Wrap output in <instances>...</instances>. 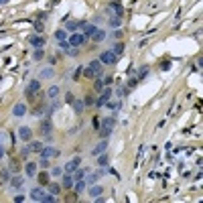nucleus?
<instances>
[{
	"label": "nucleus",
	"mask_w": 203,
	"mask_h": 203,
	"mask_svg": "<svg viewBox=\"0 0 203 203\" xmlns=\"http://www.w3.org/2000/svg\"><path fill=\"white\" fill-rule=\"evenodd\" d=\"M83 75L85 77H102V61L100 59L89 63V65L83 69Z\"/></svg>",
	"instance_id": "nucleus-1"
},
{
	"label": "nucleus",
	"mask_w": 203,
	"mask_h": 203,
	"mask_svg": "<svg viewBox=\"0 0 203 203\" xmlns=\"http://www.w3.org/2000/svg\"><path fill=\"white\" fill-rule=\"evenodd\" d=\"M85 39H88V37H85V35H81V33H71L67 41H69V45H71V47H81L85 43Z\"/></svg>",
	"instance_id": "nucleus-2"
},
{
	"label": "nucleus",
	"mask_w": 203,
	"mask_h": 203,
	"mask_svg": "<svg viewBox=\"0 0 203 203\" xmlns=\"http://www.w3.org/2000/svg\"><path fill=\"white\" fill-rule=\"evenodd\" d=\"M104 175H106V167H102L100 171H92L89 175H85V177H88V179H85V183L93 185V183H98V179H102Z\"/></svg>",
	"instance_id": "nucleus-3"
},
{
	"label": "nucleus",
	"mask_w": 203,
	"mask_h": 203,
	"mask_svg": "<svg viewBox=\"0 0 203 203\" xmlns=\"http://www.w3.org/2000/svg\"><path fill=\"white\" fill-rule=\"evenodd\" d=\"M39 89H41V81H39V79H33L31 83L27 85V89H24V96H27V98H31V100H33V96L39 92Z\"/></svg>",
	"instance_id": "nucleus-4"
},
{
	"label": "nucleus",
	"mask_w": 203,
	"mask_h": 203,
	"mask_svg": "<svg viewBox=\"0 0 203 203\" xmlns=\"http://www.w3.org/2000/svg\"><path fill=\"white\" fill-rule=\"evenodd\" d=\"M110 100H112V89H110V88H106V89H104V92H102V96H100V98H98V100H96V104H93V106L102 108V106H106V104L110 102Z\"/></svg>",
	"instance_id": "nucleus-5"
},
{
	"label": "nucleus",
	"mask_w": 203,
	"mask_h": 203,
	"mask_svg": "<svg viewBox=\"0 0 203 203\" xmlns=\"http://www.w3.org/2000/svg\"><path fill=\"white\" fill-rule=\"evenodd\" d=\"M79 29L83 31L85 37H92V35L96 33V29H98V27H96L93 23H88V20H79Z\"/></svg>",
	"instance_id": "nucleus-6"
},
{
	"label": "nucleus",
	"mask_w": 203,
	"mask_h": 203,
	"mask_svg": "<svg viewBox=\"0 0 203 203\" xmlns=\"http://www.w3.org/2000/svg\"><path fill=\"white\" fill-rule=\"evenodd\" d=\"M108 146H110V144H108V140H106V138H102V140H100V142H98V144L92 148V154H93V157H98V154L106 152V150H108Z\"/></svg>",
	"instance_id": "nucleus-7"
},
{
	"label": "nucleus",
	"mask_w": 203,
	"mask_h": 203,
	"mask_svg": "<svg viewBox=\"0 0 203 203\" xmlns=\"http://www.w3.org/2000/svg\"><path fill=\"white\" fill-rule=\"evenodd\" d=\"M116 59H118V57H116V55L112 53V51H104V53L100 55V61H102V63H106V65H114Z\"/></svg>",
	"instance_id": "nucleus-8"
},
{
	"label": "nucleus",
	"mask_w": 203,
	"mask_h": 203,
	"mask_svg": "<svg viewBox=\"0 0 203 203\" xmlns=\"http://www.w3.org/2000/svg\"><path fill=\"white\" fill-rule=\"evenodd\" d=\"M39 154H41L43 158H55V157H59V150L53 148V146H45V148H43Z\"/></svg>",
	"instance_id": "nucleus-9"
},
{
	"label": "nucleus",
	"mask_w": 203,
	"mask_h": 203,
	"mask_svg": "<svg viewBox=\"0 0 203 203\" xmlns=\"http://www.w3.org/2000/svg\"><path fill=\"white\" fill-rule=\"evenodd\" d=\"M24 114H27V106H24L23 102L14 104V108H12V116H16V118H23Z\"/></svg>",
	"instance_id": "nucleus-10"
},
{
	"label": "nucleus",
	"mask_w": 203,
	"mask_h": 203,
	"mask_svg": "<svg viewBox=\"0 0 203 203\" xmlns=\"http://www.w3.org/2000/svg\"><path fill=\"white\" fill-rule=\"evenodd\" d=\"M19 136H20V140L29 142V140H31V136H33V130L29 126H20L19 128Z\"/></svg>",
	"instance_id": "nucleus-11"
},
{
	"label": "nucleus",
	"mask_w": 203,
	"mask_h": 203,
	"mask_svg": "<svg viewBox=\"0 0 203 203\" xmlns=\"http://www.w3.org/2000/svg\"><path fill=\"white\" fill-rule=\"evenodd\" d=\"M79 165H81V158L75 157L73 161H69L65 165V173H75V169H79Z\"/></svg>",
	"instance_id": "nucleus-12"
},
{
	"label": "nucleus",
	"mask_w": 203,
	"mask_h": 203,
	"mask_svg": "<svg viewBox=\"0 0 203 203\" xmlns=\"http://www.w3.org/2000/svg\"><path fill=\"white\" fill-rule=\"evenodd\" d=\"M29 43H31L35 49H39V47H43V45H45V39H43V37H39V35H31V37H29Z\"/></svg>",
	"instance_id": "nucleus-13"
},
{
	"label": "nucleus",
	"mask_w": 203,
	"mask_h": 203,
	"mask_svg": "<svg viewBox=\"0 0 203 203\" xmlns=\"http://www.w3.org/2000/svg\"><path fill=\"white\" fill-rule=\"evenodd\" d=\"M114 126H116V120L112 118H104L102 122H100V128H104V130H114Z\"/></svg>",
	"instance_id": "nucleus-14"
},
{
	"label": "nucleus",
	"mask_w": 203,
	"mask_h": 203,
	"mask_svg": "<svg viewBox=\"0 0 203 203\" xmlns=\"http://www.w3.org/2000/svg\"><path fill=\"white\" fill-rule=\"evenodd\" d=\"M73 183H75L73 175H71V173H65V175H63V183H61V187H65V189H71V187H73Z\"/></svg>",
	"instance_id": "nucleus-15"
},
{
	"label": "nucleus",
	"mask_w": 203,
	"mask_h": 203,
	"mask_svg": "<svg viewBox=\"0 0 203 203\" xmlns=\"http://www.w3.org/2000/svg\"><path fill=\"white\" fill-rule=\"evenodd\" d=\"M102 193H104L102 185H96V183H93L92 187H89V197H92V199H96V197H100Z\"/></svg>",
	"instance_id": "nucleus-16"
},
{
	"label": "nucleus",
	"mask_w": 203,
	"mask_h": 203,
	"mask_svg": "<svg viewBox=\"0 0 203 203\" xmlns=\"http://www.w3.org/2000/svg\"><path fill=\"white\" fill-rule=\"evenodd\" d=\"M43 187H35V189H31V193H29V195H31V199L33 201H41V197H43Z\"/></svg>",
	"instance_id": "nucleus-17"
},
{
	"label": "nucleus",
	"mask_w": 203,
	"mask_h": 203,
	"mask_svg": "<svg viewBox=\"0 0 203 203\" xmlns=\"http://www.w3.org/2000/svg\"><path fill=\"white\" fill-rule=\"evenodd\" d=\"M41 134L43 136H45V134H51V120H49V116H47V118L41 122Z\"/></svg>",
	"instance_id": "nucleus-18"
},
{
	"label": "nucleus",
	"mask_w": 203,
	"mask_h": 203,
	"mask_svg": "<svg viewBox=\"0 0 203 203\" xmlns=\"http://www.w3.org/2000/svg\"><path fill=\"white\" fill-rule=\"evenodd\" d=\"M10 185H12L14 189H20V187L24 185V179H23L20 175H14V177H10Z\"/></svg>",
	"instance_id": "nucleus-19"
},
{
	"label": "nucleus",
	"mask_w": 203,
	"mask_h": 203,
	"mask_svg": "<svg viewBox=\"0 0 203 203\" xmlns=\"http://www.w3.org/2000/svg\"><path fill=\"white\" fill-rule=\"evenodd\" d=\"M24 173H27V177H35V175H37V163H27Z\"/></svg>",
	"instance_id": "nucleus-20"
},
{
	"label": "nucleus",
	"mask_w": 203,
	"mask_h": 203,
	"mask_svg": "<svg viewBox=\"0 0 203 203\" xmlns=\"http://www.w3.org/2000/svg\"><path fill=\"white\" fill-rule=\"evenodd\" d=\"M65 29H67V33H75L79 29V23L77 20H65Z\"/></svg>",
	"instance_id": "nucleus-21"
},
{
	"label": "nucleus",
	"mask_w": 203,
	"mask_h": 203,
	"mask_svg": "<svg viewBox=\"0 0 203 203\" xmlns=\"http://www.w3.org/2000/svg\"><path fill=\"white\" fill-rule=\"evenodd\" d=\"M92 39H93L96 43H102L104 39H106V31H102V29H96V33L92 35Z\"/></svg>",
	"instance_id": "nucleus-22"
},
{
	"label": "nucleus",
	"mask_w": 203,
	"mask_h": 203,
	"mask_svg": "<svg viewBox=\"0 0 203 203\" xmlns=\"http://www.w3.org/2000/svg\"><path fill=\"white\" fill-rule=\"evenodd\" d=\"M53 75H55L53 67H45V69H43V71H41V75H39V77H41V79H51V77H53Z\"/></svg>",
	"instance_id": "nucleus-23"
},
{
	"label": "nucleus",
	"mask_w": 203,
	"mask_h": 203,
	"mask_svg": "<svg viewBox=\"0 0 203 203\" xmlns=\"http://www.w3.org/2000/svg\"><path fill=\"white\" fill-rule=\"evenodd\" d=\"M108 165H110V158H108V154H106V152L98 154V167H108Z\"/></svg>",
	"instance_id": "nucleus-24"
},
{
	"label": "nucleus",
	"mask_w": 203,
	"mask_h": 203,
	"mask_svg": "<svg viewBox=\"0 0 203 203\" xmlns=\"http://www.w3.org/2000/svg\"><path fill=\"white\" fill-rule=\"evenodd\" d=\"M112 53H114L116 57L122 55L124 53V43H114V45H112Z\"/></svg>",
	"instance_id": "nucleus-25"
},
{
	"label": "nucleus",
	"mask_w": 203,
	"mask_h": 203,
	"mask_svg": "<svg viewBox=\"0 0 203 203\" xmlns=\"http://www.w3.org/2000/svg\"><path fill=\"white\" fill-rule=\"evenodd\" d=\"M49 193H51V195H59V193H61V185L51 183V181H49Z\"/></svg>",
	"instance_id": "nucleus-26"
},
{
	"label": "nucleus",
	"mask_w": 203,
	"mask_h": 203,
	"mask_svg": "<svg viewBox=\"0 0 203 203\" xmlns=\"http://www.w3.org/2000/svg\"><path fill=\"white\" fill-rule=\"evenodd\" d=\"M83 108H85V104L81 102V100H73V110H75V114H81V112H83Z\"/></svg>",
	"instance_id": "nucleus-27"
},
{
	"label": "nucleus",
	"mask_w": 203,
	"mask_h": 203,
	"mask_svg": "<svg viewBox=\"0 0 203 203\" xmlns=\"http://www.w3.org/2000/svg\"><path fill=\"white\" fill-rule=\"evenodd\" d=\"M85 175H88V169H75L73 179H75V181H81V179H85Z\"/></svg>",
	"instance_id": "nucleus-28"
},
{
	"label": "nucleus",
	"mask_w": 203,
	"mask_h": 203,
	"mask_svg": "<svg viewBox=\"0 0 203 203\" xmlns=\"http://www.w3.org/2000/svg\"><path fill=\"white\" fill-rule=\"evenodd\" d=\"M43 57H45V51H43V47H39V49L33 51V59H35V61H41Z\"/></svg>",
	"instance_id": "nucleus-29"
},
{
	"label": "nucleus",
	"mask_w": 203,
	"mask_h": 203,
	"mask_svg": "<svg viewBox=\"0 0 203 203\" xmlns=\"http://www.w3.org/2000/svg\"><path fill=\"white\" fill-rule=\"evenodd\" d=\"M29 146H31V150H33V152H41V150L45 148V144H43V142H37V140H35V142H31Z\"/></svg>",
	"instance_id": "nucleus-30"
},
{
	"label": "nucleus",
	"mask_w": 203,
	"mask_h": 203,
	"mask_svg": "<svg viewBox=\"0 0 203 203\" xmlns=\"http://www.w3.org/2000/svg\"><path fill=\"white\" fill-rule=\"evenodd\" d=\"M85 185H88V183H85V179H81V181H75V183H73V187H75V193H81V191L85 189Z\"/></svg>",
	"instance_id": "nucleus-31"
},
{
	"label": "nucleus",
	"mask_w": 203,
	"mask_h": 203,
	"mask_svg": "<svg viewBox=\"0 0 203 203\" xmlns=\"http://www.w3.org/2000/svg\"><path fill=\"white\" fill-rule=\"evenodd\" d=\"M47 96H49V100H57V96H59V88H57V85L49 88V93H47Z\"/></svg>",
	"instance_id": "nucleus-32"
},
{
	"label": "nucleus",
	"mask_w": 203,
	"mask_h": 203,
	"mask_svg": "<svg viewBox=\"0 0 203 203\" xmlns=\"http://www.w3.org/2000/svg\"><path fill=\"white\" fill-rule=\"evenodd\" d=\"M0 181H2V183H8V181H10V171H8V169L0 171Z\"/></svg>",
	"instance_id": "nucleus-33"
},
{
	"label": "nucleus",
	"mask_w": 203,
	"mask_h": 203,
	"mask_svg": "<svg viewBox=\"0 0 203 203\" xmlns=\"http://www.w3.org/2000/svg\"><path fill=\"white\" fill-rule=\"evenodd\" d=\"M57 197L55 195H51V193H43V197H41V203H53Z\"/></svg>",
	"instance_id": "nucleus-34"
},
{
	"label": "nucleus",
	"mask_w": 203,
	"mask_h": 203,
	"mask_svg": "<svg viewBox=\"0 0 203 203\" xmlns=\"http://www.w3.org/2000/svg\"><path fill=\"white\" fill-rule=\"evenodd\" d=\"M120 24H122L120 16H112V19H110V27L112 29H120Z\"/></svg>",
	"instance_id": "nucleus-35"
},
{
	"label": "nucleus",
	"mask_w": 203,
	"mask_h": 203,
	"mask_svg": "<svg viewBox=\"0 0 203 203\" xmlns=\"http://www.w3.org/2000/svg\"><path fill=\"white\" fill-rule=\"evenodd\" d=\"M55 37H57V41H67V33L63 31V29H59V31H55Z\"/></svg>",
	"instance_id": "nucleus-36"
},
{
	"label": "nucleus",
	"mask_w": 203,
	"mask_h": 203,
	"mask_svg": "<svg viewBox=\"0 0 203 203\" xmlns=\"http://www.w3.org/2000/svg\"><path fill=\"white\" fill-rule=\"evenodd\" d=\"M93 89H96V92H104V81L100 77H96V81H93Z\"/></svg>",
	"instance_id": "nucleus-37"
},
{
	"label": "nucleus",
	"mask_w": 203,
	"mask_h": 203,
	"mask_svg": "<svg viewBox=\"0 0 203 203\" xmlns=\"http://www.w3.org/2000/svg\"><path fill=\"white\" fill-rule=\"evenodd\" d=\"M39 183L41 185H49V175H47V173H41V175H39Z\"/></svg>",
	"instance_id": "nucleus-38"
},
{
	"label": "nucleus",
	"mask_w": 203,
	"mask_h": 203,
	"mask_svg": "<svg viewBox=\"0 0 203 203\" xmlns=\"http://www.w3.org/2000/svg\"><path fill=\"white\" fill-rule=\"evenodd\" d=\"M112 10H114L118 16H122V12H124V10H122V6H120L118 2H112Z\"/></svg>",
	"instance_id": "nucleus-39"
},
{
	"label": "nucleus",
	"mask_w": 203,
	"mask_h": 203,
	"mask_svg": "<svg viewBox=\"0 0 203 203\" xmlns=\"http://www.w3.org/2000/svg\"><path fill=\"white\" fill-rule=\"evenodd\" d=\"M65 53L69 55V57H77V55H79V51H77V47H69Z\"/></svg>",
	"instance_id": "nucleus-40"
},
{
	"label": "nucleus",
	"mask_w": 203,
	"mask_h": 203,
	"mask_svg": "<svg viewBox=\"0 0 203 203\" xmlns=\"http://www.w3.org/2000/svg\"><path fill=\"white\" fill-rule=\"evenodd\" d=\"M51 175H53V177L63 175V169H61V167H53V169H51Z\"/></svg>",
	"instance_id": "nucleus-41"
},
{
	"label": "nucleus",
	"mask_w": 203,
	"mask_h": 203,
	"mask_svg": "<svg viewBox=\"0 0 203 203\" xmlns=\"http://www.w3.org/2000/svg\"><path fill=\"white\" fill-rule=\"evenodd\" d=\"M83 104H85V106H93V104H96V100H93V96H85Z\"/></svg>",
	"instance_id": "nucleus-42"
},
{
	"label": "nucleus",
	"mask_w": 203,
	"mask_h": 203,
	"mask_svg": "<svg viewBox=\"0 0 203 203\" xmlns=\"http://www.w3.org/2000/svg\"><path fill=\"white\" fill-rule=\"evenodd\" d=\"M146 75H148V67H142V69H140V77H136V79L140 81V79H144Z\"/></svg>",
	"instance_id": "nucleus-43"
},
{
	"label": "nucleus",
	"mask_w": 203,
	"mask_h": 203,
	"mask_svg": "<svg viewBox=\"0 0 203 203\" xmlns=\"http://www.w3.org/2000/svg\"><path fill=\"white\" fill-rule=\"evenodd\" d=\"M39 167H41V169H47V167H49V158H43V157H41V161H39Z\"/></svg>",
	"instance_id": "nucleus-44"
},
{
	"label": "nucleus",
	"mask_w": 203,
	"mask_h": 203,
	"mask_svg": "<svg viewBox=\"0 0 203 203\" xmlns=\"http://www.w3.org/2000/svg\"><path fill=\"white\" fill-rule=\"evenodd\" d=\"M8 171H19V163L12 161V163H10V167H8Z\"/></svg>",
	"instance_id": "nucleus-45"
},
{
	"label": "nucleus",
	"mask_w": 203,
	"mask_h": 203,
	"mask_svg": "<svg viewBox=\"0 0 203 203\" xmlns=\"http://www.w3.org/2000/svg\"><path fill=\"white\" fill-rule=\"evenodd\" d=\"M110 134H112V130H104V128L100 130V136H102V138H108Z\"/></svg>",
	"instance_id": "nucleus-46"
},
{
	"label": "nucleus",
	"mask_w": 203,
	"mask_h": 203,
	"mask_svg": "<svg viewBox=\"0 0 203 203\" xmlns=\"http://www.w3.org/2000/svg\"><path fill=\"white\" fill-rule=\"evenodd\" d=\"M20 152H23V157H27V154L31 152V146H29V144H27V146H23V150H20Z\"/></svg>",
	"instance_id": "nucleus-47"
},
{
	"label": "nucleus",
	"mask_w": 203,
	"mask_h": 203,
	"mask_svg": "<svg viewBox=\"0 0 203 203\" xmlns=\"http://www.w3.org/2000/svg\"><path fill=\"white\" fill-rule=\"evenodd\" d=\"M65 102L73 104V93H71V92H67V93H65Z\"/></svg>",
	"instance_id": "nucleus-48"
},
{
	"label": "nucleus",
	"mask_w": 203,
	"mask_h": 203,
	"mask_svg": "<svg viewBox=\"0 0 203 203\" xmlns=\"http://www.w3.org/2000/svg\"><path fill=\"white\" fill-rule=\"evenodd\" d=\"M136 83H138V79H136V77H130V79H128V85H130V88H134Z\"/></svg>",
	"instance_id": "nucleus-49"
},
{
	"label": "nucleus",
	"mask_w": 203,
	"mask_h": 203,
	"mask_svg": "<svg viewBox=\"0 0 203 203\" xmlns=\"http://www.w3.org/2000/svg\"><path fill=\"white\" fill-rule=\"evenodd\" d=\"M114 83V77H106V79H104V85H112Z\"/></svg>",
	"instance_id": "nucleus-50"
},
{
	"label": "nucleus",
	"mask_w": 203,
	"mask_h": 203,
	"mask_svg": "<svg viewBox=\"0 0 203 203\" xmlns=\"http://www.w3.org/2000/svg\"><path fill=\"white\" fill-rule=\"evenodd\" d=\"M24 201V195H14V203H23Z\"/></svg>",
	"instance_id": "nucleus-51"
},
{
	"label": "nucleus",
	"mask_w": 203,
	"mask_h": 203,
	"mask_svg": "<svg viewBox=\"0 0 203 203\" xmlns=\"http://www.w3.org/2000/svg\"><path fill=\"white\" fill-rule=\"evenodd\" d=\"M35 29H37V31H39V33H41V31H43V23H41V20H37V23H35Z\"/></svg>",
	"instance_id": "nucleus-52"
},
{
	"label": "nucleus",
	"mask_w": 203,
	"mask_h": 203,
	"mask_svg": "<svg viewBox=\"0 0 203 203\" xmlns=\"http://www.w3.org/2000/svg\"><path fill=\"white\" fill-rule=\"evenodd\" d=\"M112 37H114V39H120V37H122V31H120V29H116V31H114V35H112Z\"/></svg>",
	"instance_id": "nucleus-53"
},
{
	"label": "nucleus",
	"mask_w": 203,
	"mask_h": 203,
	"mask_svg": "<svg viewBox=\"0 0 203 203\" xmlns=\"http://www.w3.org/2000/svg\"><path fill=\"white\" fill-rule=\"evenodd\" d=\"M79 75H81V67H77V69H75V73H73V79H77Z\"/></svg>",
	"instance_id": "nucleus-54"
},
{
	"label": "nucleus",
	"mask_w": 203,
	"mask_h": 203,
	"mask_svg": "<svg viewBox=\"0 0 203 203\" xmlns=\"http://www.w3.org/2000/svg\"><path fill=\"white\" fill-rule=\"evenodd\" d=\"M171 67V63L169 61H165V63H161V69H165V71H167V69H169Z\"/></svg>",
	"instance_id": "nucleus-55"
},
{
	"label": "nucleus",
	"mask_w": 203,
	"mask_h": 203,
	"mask_svg": "<svg viewBox=\"0 0 203 203\" xmlns=\"http://www.w3.org/2000/svg\"><path fill=\"white\" fill-rule=\"evenodd\" d=\"M122 96H126V89L120 88V89H118V98H122Z\"/></svg>",
	"instance_id": "nucleus-56"
},
{
	"label": "nucleus",
	"mask_w": 203,
	"mask_h": 203,
	"mask_svg": "<svg viewBox=\"0 0 203 203\" xmlns=\"http://www.w3.org/2000/svg\"><path fill=\"white\" fill-rule=\"evenodd\" d=\"M4 154H6V152H4V146L0 144V161H2V158H4Z\"/></svg>",
	"instance_id": "nucleus-57"
},
{
	"label": "nucleus",
	"mask_w": 203,
	"mask_h": 203,
	"mask_svg": "<svg viewBox=\"0 0 203 203\" xmlns=\"http://www.w3.org/2000/svg\"><path fill=\"white\" fill-rule=\"evenodd\" d=\"M8 2V0H0V4H6Z\"/></svg>",
	"instance_id": "nucleus-58"
}]
</instances>
